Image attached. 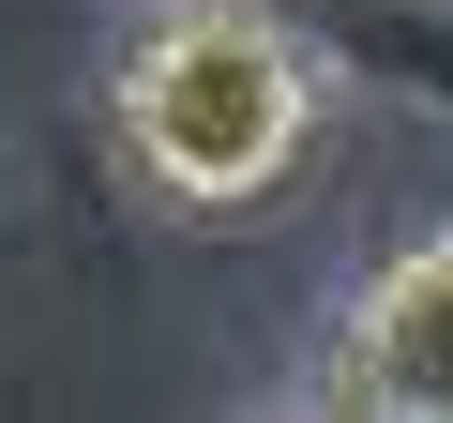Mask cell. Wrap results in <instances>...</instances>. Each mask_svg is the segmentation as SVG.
I'll use <instances>...</instances> for the list:
<instances>
[{"label": "cell", "instance_id": "1", "mask_svg": "<svg viewBox=\"0 0 453 423\" xmlns=\"http://www.w3.org/2000/svg\"><path fill=\"white\" fill-rule=\"evenodd\" d=\"M318 46L257 0H166L121 46V151L166 212H257L318 136Z\"/></svg>", "mask_w": 453, "mask_h": 423}, {"label": "cell", "instance_id": "3", "mask_svg": "<svg viewBox=\"0 0 453 423\" xmlns=\"http://www.w3.org/2000/svg\"><path fill=\"white\" fill-rule=\"evenodd\" d=\"M257 16H288L333 76H363L378 106H438L453 121V16L438 0H257Z\"/></svg>", "mask_w": 453, "mask_h": 423}, {"label": "cell", "instance_id": "2", "mask_svg": "<svg viewBox=\"0 0 453 423\" xmlns=\"http://www.w3.org/2000/svg\"><path fill=\"white\" fill-rule=\"evenodd\" d=\"M318 408H378V423H453V227L393 242L348 318H333V378Z\"/></svg>", "mask_w": 453, "mask_h": 423}]
</instances>
